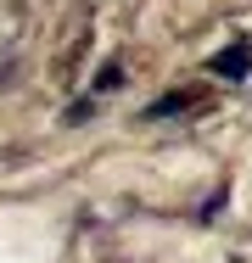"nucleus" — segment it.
I'll return each mask as SVG.
<instances>
[{
  "instance_id": "nucleus-1",
  "label": "nucleus",
  "mask_w": 252,
  "mask_h": 263,
  "mask_svg": "<svg viewBox=\"0 0 252 263\" xmlns=\"http://www.w3.org/2000/svg\"><path fill=\"white\" fill-rule=\"evenodd\" d=\"M247 67H252V45H247V40H236L230 51H219V56H213V73H224V79H241Z\"/></svg>"
},
{
  "instance_id": "nucleus-2",
  "label": "nucleus",
  "mask_w": 252,
  "mask_h": 263,
  "mask_svg": "<svg viewBox=\"0 0 252 263\" xmlns=\"http://www.w3.org/2000/svg\"><path fill=\"white\" fill-rule=\"evenodd\" d=\"M185 106H191V96H163V101H151V123H157V118H174V112H185Z\"/></svg>"
},
{
  "instance_id": "nucleus-3",
  "label": "nucleus",
  "mask_w": 252,
  "mask_h": 263,
  "mask_svg": "<svg viewBox=\"0 0 252 263\" xmlns=\"http://www.w3.org/2000/svg\"><path fill=\"white\" fill-rule=\"evenodd\" d=\"M118 84H123V67H118V62H106V67L96 73V96H106V90H118Z\"/></svg>"
}]
</instances>
